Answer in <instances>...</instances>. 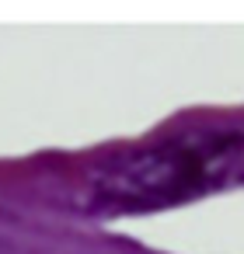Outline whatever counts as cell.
Returning <instances> with one entry per match:
<instances>
[{
	"label": "cell",
	"mask_w": 244,
	"mask_h": 254,
	"mask_svg": "<svg viewBox=\"0 0 244 254\" xmlns=\"http://www.w3.org/2000/svg\"><path fill=\"white\" fill-rule=\"evenodd\" d=\"M230 181H244V132L167 139L105 164L91 178L87 205L108 212L154 209Z\"/></svg>",
	"instance_id": "obj_1"
}]
</instances>
